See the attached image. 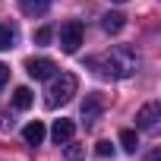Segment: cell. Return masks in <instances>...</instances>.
<instances>
[{
    "instance_id": "16",
    "label": "cell",
    "mask_w": 161,
    "mask_h": 161,
    "mask_svg": "<svg viewBox=\"0 0 161 161\" xmlns=\"http://www.w3.org/2000/svg\"><path fill=\"white\" fill-rule=\"evenodd\" d=\"M47 41H51V29L44 25V29H38V32H35V44H47Z\"/></svg>"
},
{
    "instance_id": "5",
    "label": "cell",
    "mask_w": 161,
    "mask_h": 161,
    "mask_svg": "<svg viewBox=\"0 0 161 161\" xmlns=\"http://www.w3.org/2000/svg\"><path fill=\"white\" fill-rule=\"evenodd\" d=\"M104 108H108V98H104L101 92H89L86 101H82V120H86V123H95V120L104 114Z\"/></svg>"
},
{
    "instance_id": "1",
    "label": "cell",
    "mask_w": 161,
    "mask_h": 161,
    "mask_svg": "<svg viewBox=\"0 0 161 161\" xmlns=\"http://www.w3.org/2000/svg\"><path fill=\"white\" fill-rule=\"evenodd\" d=\"M89 66H95L98 73H104V76H111V79H126V76H133V73L139 69V54H136L133 47H126V44H117V47H111V51L92 57Z\"/></svg>"
},
{
    "instance_id": "10",
    "label": "cell",
    "mask_w": 161,
    "mask_h": 161,
    "mask_svg": "<svg viewBox=\"0 0 161 161\" xmlns=\"http://www.w3.org/2000/svg\"><path fill=\"white\" fill-rule=\"evenodd\" d=\"M32 101H35V95H32V89H25V86H19V89L13 92V108H16V111H29V108H32Z\"/></svg>"
},
{
    "instance_id": "9",
    "label": "cell",
    "mask_w": 161,
    "mask_h": 161,
    "mask_svg": "<svg viewBox=\"0 0 161 161\" xmlns=\"http://www.w3.org/2000/svg\"><path fill=\"white\" fill-rule=\"evenodd\" d=\"M16 3H19V10L25 16H41V13H47L51 0H16Z\"/></svg>"
},
{
    "instance_id": "19",
    "label": "cell",
    "mask_w": 161,
    "mask_h": 161,
    "mask_svg": "<svg viewBox=\"0 0 161 161\" xmlns=\"http://www.w3.org/2000/svg\"><path fill=\"white\" fill-rule=\"evenodd\" d=\"M114 3H126V0H114Z\"/></svg>"
},
{
    "instance_id": "14",
    "label": "cell",
    "mask_w": 161,
    "mask_h": 161,
    "mask_svg": "<svg viewBox=\"0 0 161 161\" xmlns=\"http://www.w3.org/2000/svg\"><path fill=\"white\" fill-rule=\"evenodd\" d=\"M120 145H123V148L133 155V152L139 148V139H136V133H133V130H123V133H120Z\"/></svg>"
},
{
    "instance_id": "17",
    "label": "cell",
    "mask_w": 161,
    "mask_h": 161,
    "mask_svg": "<svg viewBox=\"0 0 161 161\" xmlns=\"http://www.w3.org/2000/svg\"><path fill=\"white\" fill-rule=\"evenodd\" d=\"M7 130H13V120L10 114H0V133H7Z\"/></svg>"
},
{
    "instance_id": "12",
    "label": "cell",
    "mask_w": 161,
    "mask_h": 161,
    "mask_svg": "<svg viewBox=\"0 0 161 161\" xmlns=\"http://www.w3.org/2000/svg\"><path fill=\"white\" fill-rule=\"evenodd\" d=\"M63 145H66V161H82V158H86V145H79V142H73V139L63 142Z\"/></svg>"
},
{
    "instance_id": "2",
    "label": "cell",
    "mask_w": 161,
    "mask_h": 161,
    "mask_svg": "<svg viewBox=\"0 0 161 161\" xmlns=\"http://www.w3.org/2000/svg\"><path fill=\"white\" fill-rule=\"evenodd\" d=\"M79 92V79L73 76V73H60V76H51V86H47V98H44V104L47 108H60V104H66L73 95Z\"/></svg>"
},
{
    "instance_id": "18",
    "label": "cell",
    "mask_w": 161,
    "mask_h": 161,
    "mask_svg": "<svg viewBox=\"0 0 161 161\" xmlns=\"http://www.w3.org/2000/svg\"><path fill=\"white\" fill-rule=\"evenodd\" d=\"M7 79H10V66H3V63H0V89L7 86Z\"/></svg>"
},
{
    "instance_id": "13",
    "label": "cell",
    "mask_w": 161,
    "mask_h": 161,
    "mask_svg": "<svg viewBox=\"0 0 161 161\" xmlns=\"http://www.w3.org/2000/svg\"><path fill=\"white\" fill-rule=\"evenodd\" d=\"M13 41H16V32H13L10 25L0 22V51H10V47H13Z\"/></svg>"
},
{
    "instance_id": "3",
    "label": "cell",
    "mask_w": 161,
    "mask_h": 161,
    "mask_svg": "<svg viewBox=\"0 0 161 161\" xmlns=\"http://www.w3.org/2000/svg\"><path fill=\"white\" fill-rule=\"evenodd\" d=\"M79 44H82V22L79 19L63 22V29H60V51L63 54H76Z\"/></svg>"
},
{
    "instance_id": "7",
    "label": "cell",
    "mask_w": 161,
    "mask_h": 161,
    "mask_svg": "<svg viewBox=\"0 0 161 161\" xmlns=\"http://www.w3.org/2000/svg\"><path fill=\"white\" fill-rule=\"evenodd\" d=\"M73 133H76V123L60 117V120L54 123V130H51V139H54L57 145H63V142H69V139H73Z\"/></svg>"
},
{
    "instance_id": "4",
    "label": "cell",
    "mask_w": 161,
    "mask_h": 161,
    "mask_svg": "<svg viewBox=\"0 0 161 161\" xmlns=\"http://www.w3.org/2000/svg\"><path fill=\"white\" fill-rule=\"evenodd\" d=\"M158 120H161V104H158V101L142 104L139 114H136V126L145 130V133H155V130H158Z\"/></svg>"
},
{
    "instance_id": "15",
    "label": "cell",
    "mask_w": 161,
    "mask_h": 161,
    "mask_svg": "<svg viewBox=\"0 0 161 161\" xmlns=\"http://www.w3.org/2000/svg\"><path fill=\"white\" fill-rule=\"evenodd\" d=\"M95 152H98V155H101V158H111V155H114V145H111V142H108V139H101V142H98V145H95Z\"/></svg>"
},
{
    "instance_id": "11",
    "label": "cell",
    "mask_w": 161,
    "mask_h": 161,
    "mask_svg": "<svg viewBox=\"0 0 161 161\" xmlns=\"http://www.w3.org/2000/svg\"><path fill=\"white\" fill-rule=\"evenodd\" d=\"M22 139H25L29 145H38V142L44 139V123H41V120H32V123L22 130Z\"/></svg>"
},
{
    "instance_id": "6",
    "label": "cell",
    "mask_w": 161,
    "mask_h": 161,
    "mask_svg": "<svg viewBox=\"0 0 161 161\" xmlns=\"http://www.w3.org/2000/svg\"><path fill=\"white\" fill-rule=\"evenodd\" d=\"M54 69H57V63L47 60V57H32V60L25 63V73H29L32 79H51Z\"/></svg>"
},
{
    "instance_id": "8",
    "label": "cell",
    "mask_w": 161,
    "mask_h": 161,
    "mask_svg": "<svg viewBox=\"0 0 161 161\" xmlns=\"http://www.w3.org/2000/svg\"><path fill=\"white\" fill-rule=\"evenodd\" d=\"M123 25H126V16H123V13H104V16H101V29H104L108 35H117Z\"/></svg>"
}]
</instances>
